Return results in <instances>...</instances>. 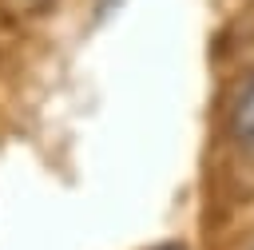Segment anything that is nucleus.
Returning <instances> with one entry per match:
<instances>
[{
    "label": "nucleus",
    "mask_w": 254,
    "mask_h": 250,
    "mask_svg": "<svg viewBox=\"0 0 254 250\" xmlns=\"http://www.w3.org/2000/svg\"><path fill=\"white\" fill-rule=\"evenodd\" d=\"M226 135H230V143L246 155V159H254V67L238 79V87H234V99H230V115H226Z\"/></svg>",
    "instance_id": "nucleus-1"
},
{
    "label": "nucleus",
    "mask_w": 254,
    "mask_h": 250,
    "mask_svg": "<svg viewBox=\"0 0 254 250\" xmlns=\"http://www.w3.org/2000/svg\"><path fill=\"white\" fill-rule=\"evenodd\" d=\"M32 4H44V0H32Z\"/></svg>",
    "instance_id": "nucleus-2"
},
{
    "label": "nucleus",
    "mask_w": 254,
    "mask_h": 250,
    "mask_svg": "<svg viewBox=\"0 0 254 250\" xmlns=\"http://www.w3.org/2000/svg\"><path fill=\"white\" fill-rule=\"evenodd\" d=\"M246 250H254V242H250V246H246Z\"/></svg>",
    "instance_id": "nucleus-3"
}]
</instances>
